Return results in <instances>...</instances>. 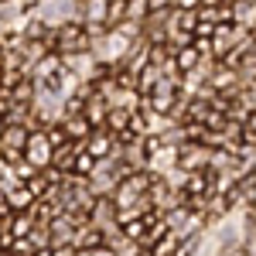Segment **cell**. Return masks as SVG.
Segmentation results:
<instances>
[{
  "label": "cell",
  "instance_id": "1",
  "mask_svg": "<svg viewBox=\"0 0 256 256\" xmlns=\"http://www.w3.org/2000/svg\"><path fill=\"white\" fill-rule=\"evenodd\" d=\"M31 18L38 20L41 28L58 31V28H65V24H72L79 18V0H38Z\"/></svg>",
  "mask_w": 256,
  "mask_h": 256
},
{
  "label": "cell",
  "instance_id": "2",
  "mask_svg": "<svg viewBox=\"0 0 256 256\" xmlns=\"http://www.w3.org/2000/svg\"><path fill=\"white\" fill-rule=\"evenodd\" d=\"M198 65H202V55L195 52V44L188 41V44H181L174 52V68H181V72H195Z\"/></svg>",
  "mask_w": 256,
  "mask_h": 256
},
{
  "label": "cell",
  "instance_id": "3",
  "mask_svg": "<svg viewBox=\"0 0 256 256\" xmlns=\"http://www.w3.org/2000/svg\"><path fill=\"white\" fill-rule=\"evenodd\" d=\"M232 18H236V28H242V31L250 34V31H253V0H236Z\"/></svg>",
  "mask_w": 256,
  "mask_h": 256
},
{
  "label": "cell",
  "instance_id": "4",
  "mask_svg": "<svg viewBox=\"0 0 256 256\" xmlns=\"http://www.w3.org/2000/svg\"><path fill=\"white\" fill-rule=\"evenodd\" d=\"M110 150H113V140H110V134H89L86 154H92V158H102V154H110Z\"/></svg>",
  "mask_w": 256,
  "mask_h": 256
},
{
  "label": "cell",
  "instance_id": "5",
  "mask_svg": "<svg viewBox=\"0 0 256 256\" xmlns=\"http://www.w3.org/2000/svg\"><path fill=\"white\" fill-rule=\"evenodd\" d=\"M31 232V216H14V236H28Z\"/></svg>",
  "mask_w": 256,
  "mask_h": 256
},
{
  "label": "cell",
  "instance_id": "6",
  "mask_svg": "<svg viewBox=\"0 0 256 256\" xmlns=\"http://www.w3.org/2000/svg\"><path fill=\"white\" fill-rule=\"evenodd\" d=\"M195 4H198V0H178V7H181V10H195Z\"/></svg>",
  "mask_w": 256,
  "mask_h": 256
}]
</instances>
